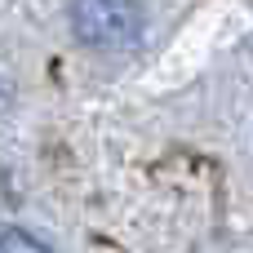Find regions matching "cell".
Instances as JSON below:
<instances>
[{
  "label": "cell",
  "instance_id": "6da1fadb",
  "mask_svg": "<svg viewBox=\"0 0 253 253\" xmlns=\"http://www.w3.org/2000/svg\"><path fill=\"white\" fill-rule=\"evenodd\" d=\"M142 4L138 0H71V31L80 44L120 53L142 40Z\"/></svg>",
  "mask_w": 253,
  "mask_h": 253
},
{
  "label": "cell",
  "instance_id": "7a4b0ae2",
  "mask_svg": "<svg viewBox=\"0 0 253 253\" xmlns=\"http://www.w3.org/2000/svg\"><path fill=\"white\" fill-rule=\"evenodd\" d=\"M0 253H49V245L27 231H0Z\"/></svg>",
  "mask_w": 253,
  "mask_h": 253
}]
</instances>
